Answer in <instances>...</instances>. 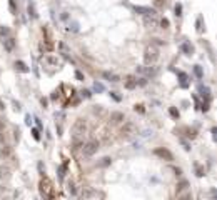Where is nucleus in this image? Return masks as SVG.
I'll list each match as a JSON object with an SVG mask.
<instances>
[{
    "instance_id": "obj_1",
    "label": "nucleus",
    "mask_w": 217,
    "mask_h": 200,
    "mask_svg": "<svg viewBox=\"0 0 217 200\" xmlns=\"http://www.w3.org/2000/svg\"><path fill=\"white\" fill-rule=\"evenodd\" d=\"M157 60H159V48H157V45L150 43V45H147L145 52H144V62L147 65H154Z\"/></svg>"
},
{
    "instance_id": "obj_2",
    "label": "nucleus",
    "mask_w": 217,
    "mask_h": 200,
    "mask_svg": "<svg viewBox=\"0 0 217 200\" xmlns=\"http://www.w3.org/2000/svg\"><path fill=\"white\" fill-rule=\"evenodd\" d=\"M85 130H87V122H85V118H77L73 127H72L73 140H80V137L85 133Z\"/></svg>"
},
{
    "instance_id": "obj_3",
    "label": "nucleus",
    "mask_w": 217,
    "mask_h": 200,
    "mask_svg": "<svg viewBox=\"0 0 217 200\" xmlns=\"http://www.w3.org/2000/svg\"><path fill=\"white\" fill-rule=\"evenodd\" d=\"M99 140H89L87 144L82 145V155L84 157H92L94 153H97V150H99Z\"/></svg>"
},
{
    "instance_id": "obj_4",
    "label": "nucleus",
    "mask_w": 217,
    "mask_h": 200,
    "mask_svg": "<svg viewBox=\"0 0 217 200\" xmlns=\"http://www.w3.org/2000/svg\"><path fill=\"white\" fill-rule=\"evenodd\" d=\"M136 132H137L136 124H134V122H125L124 127L120 129V137L122 138H129V137H132Z\"/></svg>"
},
{
    "instance_id": "obj_5",
    "label": "nucleus",
    "mask_w": 217,
    "mask_h": 200,
    "mask_svg": "<svg viewBox=\"0 0 217 200\" xmlns=\"http://www.w3.org/2000/svg\"><path fill=\"white\" fill-rule=\"evenodd\" d=\"M50 190H52V182L48 180L47 177H44L42 180H40V194L44 195V197H50Z\"/></svg>"
},
{
    "instance_id": "obj_6",
    "label": "nucleus",
    "mask_w": 217,
    "mask_h": 200,
    "mask_svg": "<svg viewBox=\"0 0 217 200\" xmlns=\"http://www.w3.org/2000/svg\"><path fill=\"white\" fill-rule=\"evenodd\" d=\"M154 153L157 155V157H161L162 160H167V162H170V160H174V155H172L170 150H167V149H155L154 150Z\"/></svg>"
},
{
    "instance_id": "obj_7",
    "label": "nucleus",
    "mask_w": 217,
    "mask_h": 200,
    "mask_svg": "<svg viewBox=\"0 0 217 200\" xmlns=\"http://www.w3.org/2000/svg\"><path fill=\"white\" fill-rule=\"evenodd\" d=\"M134 10H136L137 14L145 15V17H155V15H157V12L154 9H149V7H134Z\"/></svg>"
},
{
    "instance_id": "obj_8",
    "label": "nucleus",
    "mask_w": 217,
    "mask_h": 200,
    "mask_svg": "<svg viewBox=\"0 0 217 200\" xmlns=\"http://www.w3.org/2000/svg\"><path fill=\"white\" fill-rule=\"evenodd\" d=\"M137 79H136V77H134V75H127L125 77V87L127 88H136L137 87Z\"/></svg>"
},
{
    "instance_id": "obj_9",
    "label": "nucleus",
    "mask_w": 217,
    "mask_h": 200,
    "mask_svg": "<svg viewBox=\"0 0 217 200\" xmlns=\"http://www.w3.org/2000/svg\"><path fill=\"white\" fill-rule=\"evenodd\" d=\"M3 47H5L7 52H12L15 48V39H12V37L5 39V40H3Z\"/></svg>"
},
{
    "instance_id": "obj_10",
    "label": "nucleus",
    "mask_w": 217,
    "mask_h": 200,
    "mask_svg": "<svg viewBox=\"0 0 217 200\" xmlns=\"http://www.w3.org/2000/svg\"><path fill=\"white\" fill-rule=\"evenodd\" d=\"M10 172H12L10 165H7V164L0 165V178H7L10 175Z\"/></svg>"
},
{
    "instance_id": "obj_11",
    "label": "nucleus",
    "mask_w": 217,
    "mask_h": 200,
    "mask_svg": "<svg viewBox=\"0 0 217 200\" xmlns=\"http://www.w3.org/2000/svg\"><path fill=\"white\" fill-rule=\"evenodd\" d=\"M155 68L154 67H140L139 68V73H144V75H147V77H154L155 75Z\"/></svg>"
},
{
    "instance_id": "obj_12",
    "label": "nucleus",
    "mask_w": 217,
    "mask_h": 200,
    "mask_svg": "<svg viewBox=\"0 0 217 200\" xmlns=\"http://www.w3.org/2000/svg\"><path fill=\"white\" fill-rule=\"evenodd\" d=\"M181 48H182V52H184L186 55H192V54H194V47H192L189 42H184Z\"/></svg>"
},
{
    "instance_id": "obj_13",
    "label": "nucleus",
    "mask_w": 217,
    "mask_h": 200,
    "mask_svg": "<svg viewBox=\"0 0 217 200\" xmlns=\"http://www.w3.org/2000/svg\"><path fill=\"white\" fill-rule=\"evenodd\" d=\"M124 118H125L124 113H120V112H114L112 115H110V120H112L114 124H119V122H122Z\"/></svg>"
},
{
    "instance_id": "obj_14",
    "label": "nucleus",
    "mask_w": 217,
    "mask_h": 200,
    "mask_svg": "<svg viewBox=\"0 0 217 200\" xmlns=\"http://www.w3.org/2000/svg\"><path fill=\"white\" fill-rule=\"evenodd\" d=\"M15 68H17L19 72H23V73H27V72H28V67L22 62V60H17V62H15Z\"/></svg>"
},
{
    "instance_id": "obj_15",
    "label": "nucleus",
    "mask_w": 217,
    "mask_h": 200,
    "mask_svg": "<svg viewBox=\"0 0 217 200\" xmlns=\"http://www.w3.org/2000/svg\"><path fill=\"white\" fill-rule=\"evenodd\" d=\"M5 140V120L0 118V142Z\"/></svg>"
},
{
    "instance_id": "obj_16",
    "label": "nucleus",
    "mask_w": 217,
    "mask_h": 200,
    "mask_svg": "<svg viewBox=\"0 0 217 200\" xmlns=\"http://www.w3.org/2000/svg\"><path fill=\"white\" fill-rule=\"evenodd\" d=\"M102 75H104V79H107V80H110V82H119V77L117 75H114V73H110V72H104L102 73Z\"/></svg>"
},
{
    "instance_id": "obj_17",
    "label": "nucleus",
    "mask_w": 217,
    "mask_h": 200,
    "mask_svg": "<svg viewBox=\"0 0 217 200\" xmlns=\"http://www.w3.org/2000/svg\"><path fill=\"white\" fill-rule=\"evenodd\" d=\"M187 187H189V183H187L186 180H182V182L177 185V195H181L184 190H187Z\"/></svg>"
},
{
    "instance_id": "obj_18",
    "label": "nucleus",
    "mask_w": 217,
    "mask_h": 200,
    "mask_svg": "<svg viewBox=\"0 0 217 200\" xmlns=\"http://www.w3.org/2000/svg\"><path fill=\"white\" fill-rule=\"evenodd\" d=\"M9 34H10L9 27H5V25H2V27H0V37H7Z\"/></svg>"
},
{
    "instance_id": "obj_19",
    "label": "nucleus",
    "mask_w": 217,
    "mask_h": 200,
    "mask_svg": "<svg viewBox=\"0 0 217 200\" xmlns=\"http://www.w3.org/2000/svg\"><path fill=\"white\" fill-rule=\"evenodd\" d=\"M94 195H97V194H95V192H92V190H85V192H82V197H84V198L94 197Z\"/></svg>"
},
{
    "instance_id": "obj_20",
    "label": "nucleus",
    "mask_w": 217,
    "mask_h": 200,
    "mask_svg": "<svg viewBox=\"0 0 217 200\" xmlns=\"http://www.w3.org/2000/svg\"><path fill=\"white\" fill-rule=\"evenodd\" d=\"M169 113H170V115L174 117V118H179V110H177V108L170 107V108H169Z\"/></svg>"
},
{
    "instance_id": "obj_21",
    "label": "nucleus",
    "mask_w": 217,
    "mask_h": 200,
    "mask_svg": "<svg viewBox=\"0 0 217 200\" xmlns=\"http://www.w3.org/2000/svg\"><path fill=\"white\" fill-rule=\"evenodd\" d=\"M69 194H70V195H75L77 194V189H75V185H73V183H69Z\"/></svg>"
},
{
    "instance_id": "obj_22",
    "label": "nucleus",
    "mask_w": 217,
    "mask_h": 200,
    "mask_svg": "<svg viewBox=\"0 0 217 200\" xmlns=\"http://www.w3.org/2000/svg\"><path fill=\"white\" fill-rule=\"evenodd\" d=\"M181 12H182V5H181V3H177V5H175V15H182Z\"/></svg>"
},
{
    "instance_id": "obj_23",
    "label": "nucleus",
    "mask_w": 217,
    "mask_h": 200,
    "mask_svg": "<svg viewBox=\"0 0 217 200\" xmlns=\"http://www.w3.org/2000/svg\"><path fill=\"white\" fill-rule=\"evenodd\" d=\"M194 70H195V75H197L199 79H200V77H202V70H200V67H199V65H195V68H194Z\"/></svg>"
},
{
    "instance_id": "obj_24",
    "label": "nucleus",
    "mask_w": 217,
    "mask_h": 200,
    "mask_svg": "<svg viewBox=\"0 0 217 200\" xmlns=\"http://www.w3.org/2000/svg\"><path fill=\"white\" fill-rule=\"evenodd\" d=\"M94 88H95L97 92H102V90H104V87H102V84H97V82L94 84Z\"/></svg>"
},
{
    "instance_id": "obj_25",
    "label": "nucleus",
    "mask_w": 217,
    "mask_h": 200,
    "mask_svg": "<svg viewBox=\"0 0 217 200\" xmlns=\"http://www.w3.org/2000/svg\"><path fill=\"white\" fill-rule=\"evenodd\" d=\"M161 25H162L164 28H167V27H169V20H167V18H162V20H161Z\"/></svg>"
},
{
    "instance_id": "obj_26",
    "label": "nucleus",
    "mask_w": 217,
    "mask_h": 200,
    "mask_svg": "<svg viewBox=\"0 0 217 200\" xmlns=\"http://www.w3.org/2000/svg\"><path fill=\"white\" fill-rule=\"evenodd\" d=\"M195 170H197V177H202V175H204V170L200 169L199 165H195Z\"/></svg>"
},
{
    "instance_id": "obj_27",
    "label": "nucleus",
    "mask_w": 217,
    "mask_h": 200,
    "mask_svg": "<svg viewBox=\"0 0 217 200\" xmlns=\"http://www.w3.org/2000/svg\"><path fill=\"white\" fill-rule=\"evenodd\" d=\"M200 92H202V95L209 97V88H207V87H200Z\"/></svg>"
},
{
    "instance_id": "obj_28",
    "label": "nucleus",
    "mask_w": 217,
    "mask_h": 200,
    "mask_svg": "<svg viewBox=\"0 0 217 200\" xmlns=\"http://www.w3.org/2000/svg\"><path fill=\"white\" fill-rule=\"evenodd\" d=\"M134 110H136V112H140V113H144V107H142V105H136V107H134Z\"/></svg>"
},
{
    "instance_id": "obj_29",
    "label": "nucleus",
    "mask_w": 217,
    "mask_h": 200,
    "mask_svg": "<svg viewBox=\"0 0 217 200\" xmlns=\"http://www.w3.org/2000/svg\"><path fill=\"white\" fill-rule=\"evenodd\" d=\"M32 133H34V138H35V140H40V133H39V130H34Z\"/></svg>"
},
{
    "instance_id": "obj_30",
    "label": "nucleus",
    "mask_w": 217,
    "mask_h": 200,
    "mask_svg": "<svg viewBox=\"0 0 217 200\" xmlns=\"http://www.w3.org/2000/svg\"><path fill=\"white\" fill-rule=\"evenodd\" d=\"M75 77H77V79H79V80H84V75H82L80 72H75Z\"/></svg>"
}]
</instances>
